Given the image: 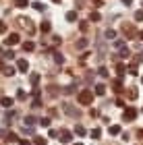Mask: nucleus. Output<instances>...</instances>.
<instances>
[{
  "label": "nucleus",
  "instance_id": "obj_17",
  "mask_svg": "<svg viewBox=\"0 0 143 145\" xmlns=\"http://www.w3.org/2000/svg\"><path fill=\"white\" fill-rule=\"evenodd\" d=\"M116 72H118V77H122L127 72V64L125 62H118V64H116Z\"/></svg>",
  "mask_w": 143,
  "mask_h": 145
},
{
  "label": "nucleus",
  "instance_id": "obj_42",
  "mask_svg": "<svg viewBox=\"0 0 143 145\" xmlns=\"http://www.w3.org/2000/svg\"><path fill=\"white\" fill-rule=\"evenodd\" d=\"M114 46H116V48H122V46H125V42H122V39H114Z\"/></svg>",
  "mask_w": 143,
  "mask_h": 145
},
{
  "label": "nucleus",
  "instance_id": "obj_27",
  "mask_svg": "<svg viewBox=\"0 0 143 145\" xmlns=\"http://www.w3.org/2000/svg\"><path fill=\"white\" fill-rule=\"evenodd\" d=\"M50 122H52V120H50L48 116H44V118H40V120H37V124H42V127H50Z\"/></svg>",
  "mask_w": 143,
  "mask_h": 145
},
{
  "label": "nucleus",
  "instance_id": "obj_7",
  "mask_svg": "<svg viewBox=\"0 0 143 145\" xmlns=\"http://www.w3.org/2000/svg\"><path fill=\"white\" fill-rule=\"evenodd\" d=\"M0 106L8 110V108L15 106V100H12V97H8V95H2V97H0Z\"/></svg>",
  "mask_w": 143,
  "mask_h": 145
},
{
  "label": "nucleus",
  "instance_id": "obj_43",
  "mask_svg": "<svg viewBox=\"0 0 143 145\" xmlns=\"http://www.w3.org/2000/svg\"><path fill=\"white\" fill-rule=\"evenodd\" d=\"M52 42H54V44H60L62 39H60V35H54V37H52Z\"/></svg>",
  "mask_w": 143,
  "mask_h": 145
},
{
  "label": "nucleus",
  "instance_id": "obj_48",
  "mask_svg": "<svg viewBox=\"0 0 143 145\" xmlns=\"http://www.w3.org/2000/svg\"><path fill=\"white\" fill-rule=\"evenodd\" d=\"M52 2H56V4H60V2H62V0H52Z\"/></svg>",
  "mask_w": 143,
  "mask_h": 145
},
{
  "label": "nucleus",
  "instance_id": "obj_28",
  "mask_svg": "<svg viewBox=\"0 0 143 145\" xmlns=\"http://www.w3.org/2000/svg\"><path fill=\"white\" fill-rule=\"evenodd\" d=\"M114 91H116V93H120V91H122V81H120V79H116V81H114Z\"/></svg>",
  "mask_w": 143,
  "mask_h": 145
},
{
  "label": "nucleus",
  "instance_id": "obj_20",
  "mask_svg": "<svg viewBox=\"0 0 143 145\" xmlns=\"http://www.w3.org/2000/svg\"><path fill=\"white\" fill-rule=\"evenodd\" d=\"M15 6H17V8H27L29 0H15Z\"/></svg>",
  "mask_w": 143,
  "mask_h": 145
},
{
  "label": "nucleus",
  "instance_id": "obj_21",
  "mask_svg": "<svg viewBox=\"0 0 143 145\" xmlns=\"http://www.w3.org/2000/svg\"><path fill=\"white\" fill-rule=\"evenodd\" d=\"M108 133H110V135H120L122 131H120V127H118V124H112V127L108 129Z\"/></svg>",
  "mask_w": 143,
  "mask_h": 145
},
{
  "label": "nucleus",
  "instance_id": "obj_4",
  "mask_svg": "<svg viewBox=\"0 0 143 145\" xmlns=\"http://www.w3.org/2000/svg\"><path fill=\"white\" fill-rule=\"evenodd\" d=\"M58 137H60L58 141H60L62 145H69L71 141H73V133H71V131H67V129H62L60 133H58Z\"/></svg>",
  "mask_w": 143,
  "mask_h": 145
},
{
  "label": "nucleus",
  "instance_id": "obj_11",
  "mask_svg": "<svg viewBox=\"0 0 143 145\" xmlns=\"http://www.w3.org/2000/svg\"><path fill=\"white\" fill-rule=\"evenodd\" d=\"M87 46H89V39H85V37H81L79 42L75 44V48H77V50H85Z\"/></svg>",
  "mask_w": 143,
  "mask_h": 145
},
{
  "label": "nucleus",
  "instance_id": "obj_14",
  "mask_svg": "<svg viewBox=\"0 0 143 145\" xmlns=\"http://www.w3.org/2000/svg\"><path fill=\"white\" fill-rule=\"evenodd\" d=\"M50 29H52V25L48 21H42L40 23V31H42V33H50Z\"/></svg>",
  "mask_w": 143,
  "mask_h": 145
},
{
  "label": "nucleus",
  "instance_id": "obj_5",
  "mask_svg": "<svg viewBox=\"0 0 143 145\" xmlns=\"http://www.w3.org/2000/svg\"><path fill=\"white\" fill-rule=\"evenodd\" d=\"M122 118H125V120H135V118H137V110L129 106L125 112H122Z\"/></svg>",
  "mask_w": 143,
  "mask_h": 145
},
{
  "label": "nucleus",
  "instance_id": "obj_38",
  "mask_svg": "<svg viewBox=\"0 0 143 145\" xmlns=\"http://www.w3.org/2000/svg\"><path fill=\"white\" fill-rule=\"evenodd\" d=\"M23 133H27V135H33V127H27V124H25V127H23Z\"/></svg>",
  "mask_w": 143,
  "mask_h": 145
},
{
  "label": "nucleus",
  "instance_id": "obj_26",
  "mask_svg": "<svg viewBox=\"0 0 143 145\" xmlns=\"http://www.w3.org/2000/svg\"><path fill=\"white\" fill-rule=\"evenodd\" d=\"M54 62H56V64H62V62H64V56L60 54V52H54Z\"/></svg>",
  "mask_w": 143,
  "mask_h": 145
},
{
  "label": "nucleus",
  "instance_id": "obj_49",
  "mask_svg": "<svg viewBox=\"0 0 143 145\" xmlns=\"http://www.w3.org/2000/svg\"><path fill=\"white\" fill-rule=\"evenodd\" d=\"M139 37H141V39H143V31H141V33H139Z\"/></svg>",
  "mask_w": 143,
  "mask_h": 145
},
{
  "label": "nucleus",
  "instance_id": "obj_24",
  "mask_svg": "<svg viewBox=\"0 0 143 145\" xmlns=\"http://www.w3.org/2000/svg\"><path fill=\"white\" fill-rule=\"evenodd\" d=\"M23 50H25V52H33V50H35V44H33V42H25V44H23Z\"/></svg>",
  "mask_w": 143,
  "mask_h": 145
},
{
  "label": "nucleus",
  "instance_id": "obj_6",
  "mask_svg": "<svg viewBox=\"0 0 143 145\" xmlns=\"http://www.w3.org/2000/svg\"><path fill=\"white\" fill-rule=\"evenodd\" d=\"M19 42H21L19 33H10V35H6V39H4V44H6V46H17Z\"/></svg>",
  "mask_w": 143,
  "mask_h": 145
},
{
  "label": "nucleus",
  "instance_id": "obj_40",
  "mask_svg": "<svg viewBox=\"0 0 143 145\" xmlns=\"http://www.w3.org/2000/svg\"><path fill=\"white\" fill-rule=\"evenodd\" d=\"M129 75H133V77H137V75H139V72H137V67H131V69H129Z\"/></svg>",
  "mask_w": 143,
  "mask_h": 145
},
{
  "label": "nucleus",
  "instance_id": "obj_32",
  "mask_svg": "<svg viewBox=\"0 0 143 145\" xmlns=\"http://www.w3.org/2000/svg\"><path fill=\"white\" fill-rule=\"evenodd\" d=\"M75 133L79 135V137H83V135H85V127H81V124H77V127H75Z\"/></svg>",
  "mask_w": 143,
  "mask_h": 145
},
{
  "label": "nucleus",
  "instance_id": "obj_3",
  "mask_svg": "<svg viewBox=\"0 0 143 145\" xmlns=\"http://www.w3.org/2000/svg\"><path fill=\"white\" fill-rule=\"evenodd\" d=\"M17 23L21 25L23 29H27V33H29V35H33V33H35V27H33V23H31L29 19H25V17H19V19H17Z\"/></svg>",
  "mask_w": 143,
  "mask_h": 145
},
{
  "label": "nucleus",
  "instance_id": "obj_29",
  "mask_svg": "<svg viewBox=\"0 0 143 145\" xmlns=\"http://www.w3.org/2000/svg\"><path fill=\"white\" fill-rule=\"evenodd\" d=\"M97 75H100V77H104V79H108V75H110V72L106 71V67H100V69H97Z\"/></svg>",
  "mask_w": 143,
  "mask_h": 145
},
{
  "label": "nucleus",
  "instance_id": "obj_41",
  "mask_svg": "<svg viewBox=\"0 0 143 145\" xmlns=\"http://www.w3.org/2000/svg\"><path fill=\"white\" fill-rule=\"evenodd\" d=\"M6 29H8V27H6V23L0 21V33H6Z\"/></svg>",
  "mask_w": 143,
  "mask_h": 145
},
{
  "label": "nucleus",
  "instance_id": "obj_16",
  "mask_svg": "<svg viewBox=\"0 0 143 145\" xmlns=\"http://www.w3.org/2000/svg\"><path fill=\"white\" fill-rule=\"evenodd\" d=\"M89 21H93V23H97V21H102V15L97 10H91L89 12Z\"/></svg>",
  "mask_w": 143,
  "mask_h": 145
},
{
  "label": "nucleus",
  "instance_id": "obj_8",
  "mask_svg": "<svg viewBox=\"0 0 143 145\" xmlns=\"http://www.w3.org/2000/svg\"><path fill=\"white\" fill-rule=\"evenodd\" d=\"M17 71L19 72H27L29 71V62L25 60V58H19V60H17Z\"/></svg>",
  "mask_w": 143,
  "mask_h": 145
},
{
  "label": "nucleus",
  "instance_id": "obj_39",
  "mask_svg": "<svg viewBox=\"0 0 143 145\" xmlns=\"http://www.w3.org/2000/svg\"><path fill=\"white\" fill-rule=\"evenodd\" d=\"M2 56H4V58H15V52H12V50H6Z\"/></svg>",
  "mask_w": 143,
  "mask_h": 145
},
{
  "label": "nucleus",
  "instance_id": "obj_46",
  "mask_svg": "<svg viewBox=\"0 0 143 145\" xmlns=\"http://www.w3.org/2000/svg\"><path fill=\"white\" fill-rule=\"evenodd\" d=\"M4 67H6V64H4L2 60H0V72H2V71H4Z\"/></svg>",
  "mask_w": 143,
  "mask_h": 145
},
{
  "label": "nucleus",
  "instance_id": "obj_30",
  "mask_svg": "<svg viewBox=\"0 0 143 145\" xmlns=\"http://www.w3.org/2000/svg\"><path fill=\"white\" fill-rule=\"evenodd\" d=\"M89 135H91V139H100V137H102V131H100V129H91V133H89Z\"/></svg>",
  "mask_w": 143,
  "mask_h": 145
},
{
  "label": "nucleus",
  "instance_id": "obj_34",
  "mask_svg": "<svg viewBox=\"0 0 143 145\" xmlns=\"http://www.w3.org/2000/svg\"><path fill=\"white\" fill-rule=\"evenodd\" d=\"M31 6H33V8H35V10H40V12H44V8H46V6H44L42 2H33V4H31Z\"/></svg>",
  "mask_w": 143,
  "mask_h": 145
},
{
  "label": "nucleus",
  "instance_id": "obj_15",
  "mask_svg": "<svg viewBox=\"0 0 143 145\" xmlns=\"http://www.w3.org/2000/svg\"><path fill=\"white\" fill-rule=\"evenodd\" d=\"M127 95H129V100L133 102V100H137V97H139V91L135 89V87H129V93Z\"/></svg>",
  "mask_w": 143,
  "mask_h": 145
},
{
  "label": "nucleus",
  "instance_id": "obj_47",
  "mask_svg": "<svg viewBox=\"0 0 143 145\" xmlns=\"http://www.w3.org/2000/svg\"><path fill=\"white\" fill-rule=\"evenodd\" d=\"M139 137H141V139H143V129H139V133H137Z\"/></svg>",
  "mask_w": 143,
  "mask_h": 145
},
{
  "label": "nucleus",
  "instance_id": "obj_9",
  "mask_svg": "<svg viewBox=\"0 0 143 145\" xmlns=\"http://www.w3.org/2000/svg\"><path fill=\"white\" fill-rule=\"evenodd\" d=\"M116 58H125V60H129V58H131V50H129L127 46H122V48H120V54H116Z\"/></svg>",
  "mask_w": 143,
  "mask_h": 145
},
{
  "label": "nucleus",
  "instance_id": "obj_44",
  "mask_svg": "<svg viewBox=\"0 0 143 145\" xmlns=\"http://www.w3.org/2000/svg\"><path fill=\"white\" fill-rule=\"evenodd\" d=\"M122 4H125V6H131V4H133V0H122Z\"/></svg>",
  "mask_w": 143,
  "mask_h": 145
},
{
  "label": "nucleus",
  "instance_id": "obj_25",
  "mask_svg": "<svg viewBox=\"0 0 143 145\" xmlns=\"http://www.w3.org/2000/svg\"><path fill=\"white\" fill-rule=\"evenodd\" d=\"M33 145H48V139H44V137H33Z\"/></svg>",
  "mask_w": 143,
  "mask_h": 145
},
{
  "label": "nucleus",
  "instance_id": "obj_35",
  "mask_svg": "<svg viewBox=\"0 0 143 145\" xmlns=\"http://www.w3.org/2000/svg\"><path fill=\"white\" fill-rule=\"evenodd\" d=\"M25 97H27L25 89H19V91H17V100H25Z\"/></svg>",
  "mask_w": 143,
  "mask_h": 145
},
{
  "label": "nucleus",
  "instance_id": "obj_50",
  "mask_svg": "<svg viewBox=\"0 0 143 145\" xmlns=\"http://www.w3.org/2000/svg\"><path fill=\"white\" fill-rule=\"evenodd\" d=\"M73 145H83V143H73Z\"/></svg>",
  "mask_w": 143,
  "mask_h": 145
},
{
  "label": "nucleus",
  "instance_id": "obj_37",
  "mask_svg": "<svg viewBox=\"0 0 143 145\" xmlns=\"http://www.w3.org/2000/svg\"><path fill=\"white\" fill-rule=\"evenodd\" d=\"M125 35H129V37L135 35V29H133V27H127V25H125Z\"/></svg>",
  "mask_w": 143,
  "mask_h": 145
},
{
  "label": "nucleus",
  "instance_id": "obj_22",
  "mask_svg": "<svg viewBox=\"0 0 143 145\" xmlns=\"http://www.w3.org/2000/svg\"><path fill=\"white\" fill-rule=\"evenodd\" d=\"M75 89H77V85H75V83H73V85H67V87L62 89V93H64V95H71Z\"/></svg>",
  "mask_w": 143,
  "mask_h": 145
},
{
  "label": "nucleus",
  "instance_id": "obj_18",
  "mask_svg": "<svg viewBox=\"0 0 143 145\" xmlns=\"http://www.w3.org/2000/svg\"><path fill=\"white\" fill-rule=\"evenodd\" d=\"M67 21H69V23H75V21H77V10H69V12H67Z\"/></svg>",
  "mask_w": 143,
  "mask_h": 145
},
{
  "label": "nucleus",
  "instance_id": "obj_10",
  "mask_svg": "<svg viewBox=\"0 0 143 145\" xmlns=\"http://www.w3.org/2000/svg\"><path fill=\"white\" fill-rule=\"evenodd\" d=\"M40 72H31V75H29V83L31 85H33V87H37V83H40Z\"/></svg>",
  "mask_w": 143,
  "mask_h": 145
},
{
  "label": "nucleus",
  "instance_id": "obj_2",
  "mask_svg": "<svg viewBox=\"0 0 143 145\" xmlns=\"http://www.w3.org/2000/svg\"><path fill=\"white\" fill-rule=\"evenodd\" d=\"M62 110H64V114H69L71 118H79V116H81L79 108H75L73 104H69V102H64V104H62Z\"/></svg>",
  "mask_w": 143,
  "mask_h": 145
},
{
  "label": "nucleus",
  "instance_id": "obj_33",
  "mask_svg": "<svg viewBox=\"0 0 143 145\" xmlns=\"http://www.w3.org/2000/svg\"><path fill=\"white\" fill-rule=\"evenodd\" d=\"M135 21H139V23L143 21V8L141 10H135Z\"/></svg>",
  "mask_w": 143,
  "mask_h": 145
},
{
  "label": "nucleus",
  "instance_id": "obj_1",
  "mask_svg": "<svg viewBox=\"0 0 143 145\" xmlns=\"http://www.w3.org/2000/svg\"><path fill=\"white\" fill-rule=\"evenodd\" d=\"M77 100H79L81 106H89V104L93 102V89H81L79 95H77Z\"/></svg>",
  "mask_w": 143,
  "mask_h": 145
},
{
  "label": "nucleus",
  "instance_id": "obj_19",
  "mask_svg": "<svg viewBox=\"0 0 143 145\" xmlns=\"http://www.w3.org/2000/svg\"><path fill=\"white\" fill-rule=\"evenodd\" d=\"M17 72V69L15 67H4V71H2V75H6V77H12Z\"/></svg>",
  "mask_w": 143,
  "mask_h": 145
},
{
  "label": "nucleus",
  "instance_id": "obj_23",
  "mask_svg": "<svg viewBox=\"0 0 143 145\" xmlns=\"http://www.w3.org/2000/svg\"><path fill=\"white\" fill-rule=\"evenodd\" d=\"M25 124H27V127H33V124H37V118L35 116H27V118H25Z\"/></svg>",
  "mask_w": 143,
  "mask_h": 145
},
{
  "label": "nucleus",
  "instance_id": "obj_13",
  "mask_svg": "<svg viewBox=\"0 0 143 145\" xmlns=\"http://www.w3.org/2000/svg\"><path fill=\"white\" fill-rule=\"evenodd\" d=\"M6 141L8 143H17L19 141V137H17V133H12V131H8V133H6V137H4Z\"/></svg>",
  "mask_w": 143,
  "mask_h": 145
},
{
  "label": "nucleus",
  "instance_id": "obj_45",
  "mask_svg": "<svg viewBox=\"0 0 143 145\" xmlns=\"http://www.w3.org/2000/svg\"><path fill=\"white\" fill-rule=\"evenodd\" d=\"M19 143H21V145H31L29 141H25V139H19Z\"/></svg>",
  "mask_w": 143,
  "mask_h": 145
},
{
  "label": "nucleus",
  "instance_id": "obj_51",
  "mask_svg": "<svg viewBox=\"0 0 143 145\" xmlns=\"http://www.w3.org/2000/svg\"><path fill=\"white\" fill-rule=\"evenodd\" d=\"M141 81H143V77H141Z\"/></svg>",
  "mask_w": 143,
  "mask_h": 145
},
{
  "label": "nucleus",
  "instance_id": "obj_31",
  "mask_svg": "<svg viewBox=\"0 0 143 145\" xmlns=\"http://www.w3.org/2000/svg\"><path fill=\"white\" fill-rule=\"evenodd\" d=\"M104 35H106V39H116V31H114V29H108Z\"/></svg>",
  "mask_w": 143,
  "mask_h": 145
},
{
  "label": "nucleus",
  "instance_id": "obj_12",
  "mask_svg": "<svg viewBox=\"0 0 143 145\" xmlns=\"http://www.w3.org/2000/svg\"><path fill=\"white\" fill-rule=\"evenodd\" d=\"M93 89H95V91H93L95 95H104V93H106V85H104V83H97Z\"/></svg>",
  "mask_w": 143,
  "mask_h": 145
},
{
  "label": "nucleus",
  "instance_id": "obj_36",
  "mask_svg": "<svg viewBox=\"0 0 143 145\" xmlns=\"http://www.w3.org/2000/svg\"><path fill=\"white\" fill-rule=\"evenodd\" d=\"M79 29L83 31V33H85V31L89 29V25H87V21H81V23H79Z\"/></svg>",
  "mask_w": 143,
  "mask_h": 145
}]
</instances>
